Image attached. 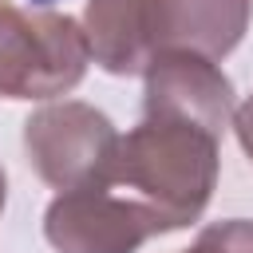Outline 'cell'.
Wrapping results in <instances>:
<instances>
[{"instance_id": "1", "label": "cell", "mask_w": 253, "mask_h": 253, "mask_svg": "<svg viewBox=\"0 0 253 253\" xmlns=\"http://www.w3.org/2000/svg\"><path fill=\"white\" fill-rule=\"evenodd\" d=\"M119 194L146 210L162 233L202 217L217 186V134L174 115H142L119 134L111 162L99 170Z\"/></svg>"}, {"instance_id": "2", "label": "cell", "mask_w": 253, "mask_h": 253, "mask_svg": "<svg viewBox=\"0 0 253 253\" xmlns=\"http://www.w3.org/2000/svg\"><path fill=\"white\" fill-rule=\"evenodd\" d=\"M87 40L71 16L24 12L0 0V99L67 95L87 71Z\"/></svg>"}, {"instance_id": "3", "label": "cell", "mask_w": 253, "mask_h": 253, "mask_svg": "<svg viewBox=\"0 0 253 253\" xmlns=\"http://www.w3.org/2000/svg\"><path fill=\"white\" fill-rule=\"evenodd\" d=\"M158 233V221L99 174L75 190H59L43 213V237L59 253H134Z\"/></svg>"}, {"instance_id": "4", "label": "cell", "mask_w": 253, "mask_h": 253, "mask_svg": "<svg viewBox=\"0 0 253 253\" xmlns=\"http://www.w3.org/2000/svg\"><path fill=\"white\" fill-rule=\"evenodd\" d=\"M119 134L111 119L87 103H51L24 123V150L36 174L55 190L91 182L115 150Z\"/></svg>"}, {"instance_id": "5", "label": "cell", "mask_w": 253, "mask_h": 253, "mask_svg": "<svg viewBox=\"0 0 253 253\" xmlns=\"http://www.w3.org/2000/svg\"><path fill=\"white\" fill-rule=\"evenodd\" d=\"M146 111L190 119L221 138L233 115V83L198 51H158L146 67Z\"/></svg>"}, {"instance_id": "6", "label": "cell", "mask_w": 253, "mask_h": 253, "mask_svg": "<svg viewBox=\"0 0 253 253\" xmlns=\"http://www.w3.org/2000/svg\"><path fill=\"white\" fill-rule=\"evenodd\" d=\"M79 28L95 63L111 75H138L162 51L154 0H87Z\"/></svg>"}, {"instance_id": "7", "label": "cell", "mask_w": 253, "mask_h": 253, "mask_svg": "<svg viewBox=\"0 0 253 253\" xmlns=\"http://www.w3.org/2000/svg\"><path fill=\"white\" fill-rule=\"evenodd\" d=\"M154 16L162 51L182 47L221 59L249 28V0H154Z\"/></svg>"}, {"instance_id": "8", "label": "cell", "mask_w": 253, "mask_h": 253, "mask_svg": "<svg viewBox=\"0 0 253 253\" xmlns=\"http://www.w3.org/2000/svg\"><path fill=\"white\" fill-rule=\"evenodd\" d=\"M182 253H253V221L229 217L198 233V241Z\"/></svg>"}, {"instance_id": "9", "label": "cell", "mask_w": 253, "mask_h": 253, "mask_svg": "<svg viewBox=\"0 0 253 253\" xmlns=\"http://www.w3.org/2000/svg\"><path fill=\"white\" fill-rule=\"evenodd\" d=\"M233 126H237V138H241V146H245V154L253 158V95L237 107V115H233Z\"/></svg>"}, {"instance_id": "10", "label": "cell", "mask_w": 253, "mask_h": 253, "mask_svg": "<svg viewBox=\"0 0 253 253\" xmlns=\"http://www.w3.org/2000/svg\"><path fill=\"white\" fill-rule=\"evenodd\" d=\"M0 210H4V170H0Z\"/></svg>"}, {"instance_id": "11", "label": "cell", "mask_w": 253, "mask_h": 253, "mask_svg": "<svg viewBox=\"0 0 253 253\" xmlns=\"http://www.w3.org/2000/svg\"><path fill=\"white\" fill-rule=\"evenodd\" d=\"M36 8H47V4H59V0H32Z\"/></svg>"}]
</instances>
